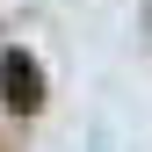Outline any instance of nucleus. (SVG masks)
Returning a JSON list of instances; mask_svg holds the SVG:
<instances>
[{"label": "nucleus", "mask_w": 152, "mask_h": 152, "mask_svg": "<svg viewBox=\"0 0 152 152\" xmlns=\"http://www.w3.org/2000/svg\"><path fill=\"white\" fill-rule=\"evenodd\" d=\"M0 87H7V102H15V109H36V102H44V72H36L29 58H15V51L0 58Z\"/></svg>", "instance_id": "nucleus-1"}]
</instances>
